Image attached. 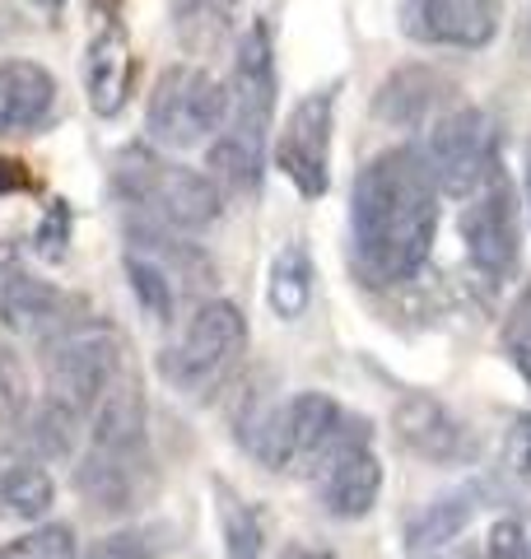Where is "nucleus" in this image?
Masks as SVG:
<instances>
[{"mask_svg":"<svg viewBox=\"0 0 531 559\" xmlns=\"http://www.w3.org/2000/svg\"><path fill=\"white\" fill-rule=\"evenodd\" d=\"M94 5H98L103 14H108V20H113V14H117V5H121V0H94Z\"/></svg>","mask_w":531,"mask_h":559,"instance_id":"34","label":"nucleus"},{"mask_svg":"<svg viewBox=\"0 0 531 559\" xmlns=\"http://www.w3.org/2000/svg\"><path fill=\"white\" fill-rule=\"evenodd\" d=\"M275 117V47L261 20L247 24L234 51V75L224 84V121L210 140V182L234 197H252L266 178Z\"/></svg>","mask_w":531,"mask_h":559,"instance_id":"2","label":"nucleus"},{"mask_svg":"<svg viewBox=\"0 0 531 559\" xmlns=\"http://www.w3.org/2000/svg\"><path fill=\"white\" fill-rule=\"evenodd\" d=\"M113 187L121 201H131L140 215L164 219L182 234H201L220 219L224 191L210 182V173H197L187 164H173L168 154L150 145H127L117 154Z\"/></svg>","mask_w":531,"mask_h":559,"instance_id":"3","label":"nucleus"},{"mask_svg":"<svg viewBox=\"0 0 531 559\" xmlns=\"http://www.w3.org/2000/svg\"><path fill=\"white\" fill-rule=\"evenodd\" d=\"M527 546H531V532L522 527V522L518 518H499L489 527L485 559H527Z\"/></svg>","mask_w":531,"mask_h":559,"instance_id":"29","label":"nucleus"},{"mask_svg":"<svg viewBox=\"0 0 531 559\" xmlns=\"http://www.w3.org/2000/svg\"><path fill=\"white\" fill-rule=\"evenodd\" d=\"M80 429H84V415L70 411L66 401L47 396L28 415L24 443H28V452L38 462H66V457H75V448H80Z\"/></svg>","mask_w":531,"mask_h":559,"instance_id":"21","label":"nucleus"},{"mask_svg":"<svg viewBox=\"0 0 531 559\" xmlns=\"http://www.w3.org/2000/svg\"><path fill=\"white\" fill-rule=\"evenodd\" d=\"M331 131H335V94L322 90L298 98L275 135V168L308 201L327 197L331 187Z\"/></svg>","mask_w":531,"mask_h":559,"instance_id":"11","label":"nucleus"},{"mask_svg":"<svg viewBox=\"0 0 531 559\" xmlns=\"http://www.w3.org/2000/svg\"><path fill=\"white\" fill-rule=\"evenodd\" d=\"M51 499H57V485H51L47 466L33 452L0 462V518L43 522L51 513Z\"/></svg>","mask_w":531,"mask_h":559,"instance_id":"20","label":"nucleus"},{"mask_svg":"<svg viewBox=\"0 0 531 559\" xmlns=\"http://www.w3.org/2000/svg\"><path fill=\"white\" fill-rule=\"evenodd\" d=\"M0 322L10 331H20V336L51 341L57 331L75 326V299H66L57 285H47L38 275L14 271L0 285Z\"/></svg>","mask_w":531,"mask_h":559,"instance_id":"16","label":"nucleus"},{"mask_svg":"<svg viewBox=\"0 0 531 559\" xmlns=\"http://www.w3.org/2000/svg\"><path fill=\"white\" fill-rule=\"evenodd\" d=\"M57 112V75L38 61H0V135H33Z\"/></svg>","mask_w":531,"mask_h":559,"instance_id":"17","label":"nucleus"},{"mask_svg":"<svg viewBox=\"0 0 531 559\" xmlns=\"http://www.w3.org/2000/svg\"><path fill=\"white\" fill-rule=\"evenodd\" d=\"M28 187H33L28 164L10 159V154H0V197H10V191H28Z\"/></svg>","mask_w":531,"mask_h":559,"instance_id":"32","label":"nucleus"},{"mask_svg":"<svg viewBox=\"0 0 531 559\" xmlns=\"http://www.w3.org/2000/svg\"><path fill=\"white\" fill-rule=\"evenodd\" d=\"M457 234H462V248H467V261L475 266V275H485L489 285H499V280L518 271L522 219H518V191L504 178V168L467 197Z\"/></svg>","mask_w":531,"mask_h":559,"instance_id":"9","label":"nucleus"},{"mask_svg":"<svg viewBox=\"0 0 531 559\" xmlns=\"http://www.w3.org/2000/svg\"><path fill=\"white\" fill-rule=\"evenodd\" d=\"M504 24V0H401V28L424 47L481 51Z\"/></svg>","mask_w":531,"mask_h":559,"instance_id":"12","label":"nucleus"},{"mask_svg":"<svg viewBox=\"0 0 531 559\" xmlns=\"http://www.w3.org/2000/svg\"><path fill=\"white\" fill-rule=\"evenodd\" d=\"M392 433L401 439L405 452H415L420 462L457 466L471 457V429L457 419L438 396L429 392H405L392 411Z\"/></svg>","mask_w":531,"mask_h":559,"instance_id":"14","label":"nucleus"},{"mask_svg":"<svg viewBox=\"0 0 531 559\" xmlns=\"http://www.w3.org/2000/svg\"><path fill=\"white\" fill-rule=\"evenodd\" d=\"M508 349H512V364H518V373L527 378V388H531V318H522L518 326H512Z\"/></svg>","mask_w":531,"mask_h":559,"instance_id":"31","label":"nucleus"},{"mask_svg":"<svg viewBox=\"0 0 531 559\" xmlns=\"http://www.w3.org/2000/svg\"><path fill=\"white\" fill-rule=\"evenodd\" d=\"M66 242H70V210H66V201H57V205L47 210L43 229H38V252L51 257V261H61L66 257Z\"/></svg>","mask_w":531,"mask_h":559,"instance_id":"30","label":"nucleus"},{"mask_svg":"<svg viewBox=\"0 0 531 559\" xmlns=\"http://www.w3.org/2000/svg\"><path fill=\"white\" fill-rule=\"evenodd\" d=\"M131 75H135V61H131V38L117 20H108L94 43L84 51V94H88V108L94 117H117L131 98Z\"/></svg>","mask_w":531,"mask_h":559,"instance_id":"18","label":"nucleus"},{"mask_svg":"<svg viewBox=\"0 0 531 559\" xmlns=\"http://www.w3.org/2000/svg\"><path fill=\"white\" fill-rule=\"evenodd\" d=\"M243 349H247L243 308L228 304V299H205V304L191 308V318L182 322V331H177V341L164 345L158 373H164V382L173 392L210 396L238 369Z\"/></svg>","mask_w":531,"mask_h":559,"instance_id":"4","label":"nucleus"},{"mask_svg":"<svg viewBox=\"0 0 531 559\" xmlns=\"http://www.w3.org/2000/svg\"><path fill=\"white\" fill-rule=\"evenodd\" d=\"M290 559H335V555H327V550H298V555H290Z\"/></svg>","mask_w":531,"mask_h":559,"instance_id":"33","label":"nucleus"},{"mask_svg":"<svg viewBox=\"0 0 531 559\" xmlns=\"http://www.w3.org/2000/svg\"><path fill=\"white\" fill-rule=\"evenodd\" d=\"M28 411V388H24V369L20 359L0 345V429L20 425V415Z\"/></svg>","mask_w":531,"mask_h":559,"instance_id":"26","label":"nucleus"},{"mask_svg":"<svg viewBox=\"0 0 531 559\" xmlns=\"http://www.w3.org/2000/svg\"><path fill=\"white\" fill-rule=\"evenodd\" d=\"M452 94V80L434 66H401L392 70L378 94H374V117L382 127H397V131H420L429 127V117L448 103Z\"/></svg>","mask_w":531,"mask_h":559,"instance_id":"15","label":"nucleus"},{"mask_svg":"<svg viewBox=\"0 0 531 559\" xmlns=\"http://www.w3.org/2000/svg\"><path fill=\"white\" fill-rule=\"evenodd\" d=\"M527 559H531V546H527Z\"/></svg>","mask_w":531,"mask_h":559,"instance_id":"38","label":"nucleus"},{"mask_svg":"<svg viewBox=\"0 0 531 559\" xmlns=\"http://www.w3.org/2000/svg\"><path fill=\"white\" fill-rule=\"evenodd\" d=\"M481 513V485H462V489H448V495L429 499L424 509L405 522V546L415 555H429V550H442L448 540H457L471 518Z\"/></svg>","mask_w":531,"mask_h":559,"instance_id":"19","label":"nucleus"},{"mask_svg":"<svg viewBox=\"0 0 531 559\" xmlns=\"http://www.w3.org/2000/svg\"><path fill=\"white\" fill-rule=\"evenodd\" d=\"M121 369H127V341L108 322H75L43 341L47 396L66 401L80 415H94V406Z\"/></svg>","mask_w":531,"mask_h":559,"instance_id":"5","label":"nucleus"},{"mask_svg":"<svg viewBox=\"0 0 531 559\" xmlns=\"http://www.w3.org/2000/svg\"><path fill=\"white\" fill-rule=\"evenodd\" d=\"M215 518L224 536V559H261V518L228 480H215Z\"/></svg>","mask_w":531,"mask_h":559,"instance_id":"23","label":"nucleus"},{"mask_svg":"<svg viewBox=\"0 0 531 559\" xmlns=\"http://www.w3.org/2000/svg\"><path fill=\"white\" fill-rule=\"evenodd\" d=\"M154 452L150 443L135 448H103L88 443L75 466V489L88 513L103 518H131L140 503L154 495Z\"/></svg>","mask_w":531,"mask_h":559,"instance_id":"10","label":"nucleus"},{"mask_svg":"<svg viewBox=\"0 0 531 559\" xmlns=\"http://www.w3.org/2000/svg\"><path fill=\"white\" fill-rule=\"evenodd\" d=\"M420 154L442 197L467 201L475 187H485L499 173V127L485 108H457L434 121Z\"/></svg>","mask_w":531,"mask_h":559,"instance_id":"7","label":"nucleus"},{"mask_svg":"<svg viewBox=\"0 0 531 559\" xmlns=\"http://www.w3.org/2000/svg\"><path fill=\"white\" fill-rule=\"evenodd\" d=\"M438 234V182L420 145L368 159L350 191V266L364 285L387 289L420 275Z\"/></svg>","mask_w":531,"mask_h":559,"instance_id":"1","label":"nucleus"},{"mask_svg":"<svg viewBox=\"0 0 531 559\" xmlns=\"http://www.w3.org/2000/svg\"><path fill=\"white\" fill-rule=\"evenodd\" d=\"M80 559H154V540H150V532H113V536L94 540V550Z\"/></svg>","mask_w":531,"mask_h":559,"instance_id":"28","label":"nucleus"},{"mask_svg":"<svg viewBox=\"0 0 531 559\" xmlns=\"http://www.w3.org/2000/svg\"><path fill=\"white\" fill-rule=\"evenodd\" d=\"M527 210H531V159H527Z\"/></svg>","mask_w":531,"mask_h":559,"instance_id":"36","label":"nucleus"},{"mask_svg":"<svg viewBox=\"0 0 531 559\" xmlns=\"http://www.w3.org/2000/svg\"><path fill=\"white\" fill-rule=\"evenodd\" d=\"M127 285H131V294L140 299V308H145V318L150 322H173L177 318V304H182V289L173 285V275L158 266V261H150V257H140V252H131L127 248Z\"/></svg>","mask_w":531,"mask_h":559,"instance_id":"24","label":"nucleus"},{"mask_svg":"<svg viewBox=\"0 0 531 559\" xmlns=\"http://www.w3.org/2000/svg\"><path fill=\"white\" fill-rule=\"evenodd\" d=\"M504 471L518 485H531V411L512 415V425L504 429Z\"/></svg>","mask_w":531,"mask_h":559,"instance_id":"27","label":"nucleus"},{"mask_svg":"<svg viewBox=\"0 0 531 559\" xmlns=\"http://www.w3.org/2000/svg\"><path fill=\"white\" fill-rule=\"evenodd\" d=\"M312 489L322 513L335 522H359L374 513V503L382 495V462L374 452V439H359V443H345L341 452H331L312 471Z\"/></svg>","mask_w":531,"mask_h":559,"instance_id":"13","label":"nucleus"},{"mask_svg":"<svg viewBox=\"0 0 531 559\" xmlns=\"http://www.w3.org/2000/svg\"><path fill=\"white\" fill-rule=\"evenodd\" d=\"M374 439L364 415L345 411L327 392H298L280 406V466L275 471H298L312 480V471L322 466L331 452H341L345 443Z\"/></svg>","mask_w":531,"mask_h":559,"instance_id":"8","label":"nucleus"},{"mask_svg":"<svg viewBox=\"0 0 531 559\" xmlns=\"http://www.w3.org/2000/svg\"><path fill=\"white\" fill-rule=\"evenodd\" d=\"M266 304H271V312L280 322H298L308 312V304H312V261L298 242L275 252L271 280H266Z\"/></svg>","mask_w":531,"mask_h":559,"instance_id":"22","label":"nucleus"},{"mask_svg":"<svg viewBox=\"0 0 531 559\" xmlns=\"http://www.w3.org/2000/svg\"><path fill=\"white\" fill-rule=\"evenodd\" d=\"M220 5H228V0H220Z\"/></svg>","mask_w":531,"mask_h":559,"instance_id":"39","label":"nucleus"},{"mask_svg":"<svg viewBox=\"0 0 531 559\" xmlns=\"http://www.w3.org/2000/svg\"><path fill=\"white\" fill-rule=\"evenodd\" d=\"M224 121V84L205 66H168L145 103V131L158 150H197Z\"/></svg>","mask_w":531,"mask_h":559,"instance_id":"6","label":"nucleus"},{"mask_svg":"<svg viewBox=\"0 0 531 559\" xmlns=\"http://www.w3.org/2000/svg\"><path fill=\"white\" fill-rule=\"evenodd\" d=\"M442 559H481L475 550H457V555H442Z\"/></svg>","mask_w":531,"mask_h":559,"instance_id":"35","label":"nucleus"},{"mask_svg":"<svg viewBox=\"0 0 531 559\" xmlns=\"http://www.w3.org/2000/svg\"><path fill=\"white\" fill-rule=\"evenodd\" d=\"M38 5H43V10H61V0H38Z\"/></svg>","mask_w":531,"mask_h":559,"instance_id":"37","label":"nucleus"},{"mask_svg":"<svg viewBox=\"0 0 531 559\" xmlns=\"http://www.w3.org/2000/svg\"><path fill=\"white\" fill-rule=\"evenodd\" d=\"M0 559H80V550H75V532L66 522H43V527L24 532L20 540L0 546Z\"/></svg>","mask_w":531,"mask_h":559,"instance_id":"25","label":"nucleus"}]
</instances>
